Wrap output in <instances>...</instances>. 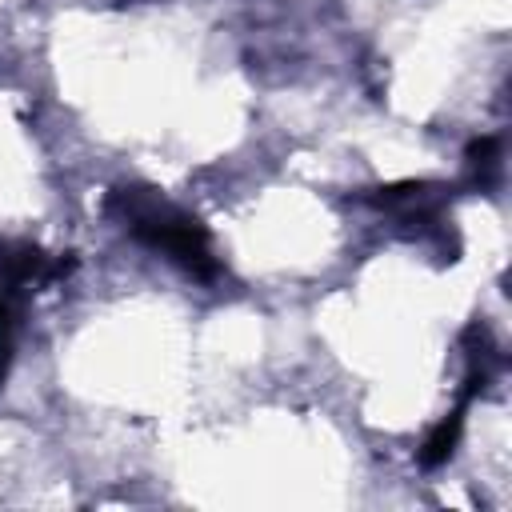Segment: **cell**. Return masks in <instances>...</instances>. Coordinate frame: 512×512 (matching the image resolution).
Masks as SVG:
<instances>
[{"label":"cell","instance_id":"6da1fadb","mask_svg":"<svg viewBox=\"0 0 512 512\" xmlns=\"http://www.w3.org/2000/svg\"><path fill=\"white\" fill-rule=\"evenodd\" d=\"M108 212L120 216V224L132 232V240L164 252L188 276H196V280L220 276V260L212 256L204 224L196 216H188L184 208L160 200L152 188H116L108 196Z\"/></svg>","mask_w":512,"mask_h":512},{"label":"cell","instance_id":"7a4b0ae2","mask_svg":"<svg viewBox=\"0 0 512 512\" xmlns=\"http://www.w3.org/2000/svg\"><path fill=\"white\" fill-rule=\"evenodd\" d=\"M464 400L452 408V416H444L432 432H428V440L420 444V452H416V460L424 464V468H436V464H444L448 456H452V448H456V440H460V424H464Z\"/></svg>","mask_w":512,"mask_h":512},{"label":"cell","instance_id":"3957f363","mask_svg":"<svg viewBox=\"0 0 512 512\" xmlns=\"http://www.w3.org/2000/svg\"><path fill=\"white\" fill-rule=\"evenodd\" d=\"M496 152H500L496 136H480V140H472V144H468V160H472V168H476L480 176L496 168Z\"/></svg>","mask_w":512,"mask_h":512}]
</instances>
